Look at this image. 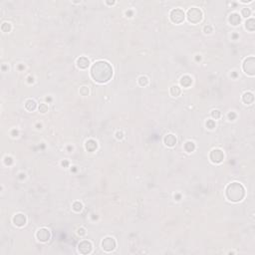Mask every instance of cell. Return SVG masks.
Listing matches in <instances>:
<instances>
[{"label":"cell","mask_w":255,"mask_h":255,"mask_svg":"<svg viewBox=\"0 0 255 255\" xmlns=\"http://www.w3.org/2000/svg\"><path fill=\"white\" fill-rule=\"evenodd\" d=\"M91 76L96 82L102 83V84L107 83L113 76V68L109 62L100 60L93 64L91 68Z\"/></svg>","instance_id":"6da1fadb"},{"label":"cell","mask_w":255,"mask_h":255,"mask_svg":"<svg viewBox=\"0 0 255 255\" xmlns=\"http://www.w3.org/2000/svg\"><path fill=\"white\" fill-rule=\"evenodd\" d=\"M245 196V188L241 183H232L226 188V197L230 201L238 202L241 201Z\"/></svg>","instance_id":"7a4b0ae2"},{"label":"cell","mask_w":255,"mask_h":255,"mask_svg":"<svg viewBox=\"0 0 255 255\" xmlns=\"http://www.w3.org/2000/svg\"><path fill=\"white\" fill-rule=\"evenodd\" d=\"M188 19L192 24L198 23L202 19V11L199 8H196V7L189 8L188 11Z\"/></svg>","instance_id":"3957f363"},{"label":"cell","mask_w":255,"mask_h":255,"mask_svg":"<svg viewBox=\"0 0 255 255\" xmlns=\"http://www.w3.org/2000/svg\"><path fill=\"white\" fill-rule=\"evenodd\" d=\"M170 20L175 24H180L183 21L184 18H185V14H184L183 10L180 8H175L173 9L170 11Z\"/></svg>","instance_id":"277c9868"},{"label":"cell","mask_w":255,"mask_h":255,"mask_svg":"<svg viewBox=\"0 0 255 255\" xmlns=\"http://www.w3.org/2000/svg\"><path fill=\"white\" fill-rule=\"evenodd\" d=\"M243 70L247 75L254 76V74H255V59H254L253 56L247 58L245 61H244Z\"/></svg>","instance_id":"5b68a950"},{"label":"cell","mask_w":255,"mask_h":255,"mask_svg":"<svg viewBox=\"0 0 255 255\" xmlns=\"http://www.w3.org/2000/svg\"><path fill=\"white\" fill-rule=\"evenodd\" d=\"M209 158L212 163H220L224 158V153L223 151L219 148H214V150L211 151L210 155H209Z\"/></svg>","instance_id":"8992f818"},{"label":"cell","mask_w":255,"mask_h":255,"mask_svg":"<svg viewBox=\"0 0 255 255\" xmlns=\"http://www.w3.org/2000/svg\"><path fill=\"white\" fill-rule=\"evenodd\" d=\"M116 245H117V243H116V240L113 238V237H106L104 240L102 241L103 249L107 252L113 251L114 249L116 248Z\"/></svg>","instance_id":"52a82bcc"},{"label":"cell","mask_w":255,"mask_h":255,"mask_svg":"<svg viewBox=\"0 0 255 255\" xmlns=\"http://www.w3.org/2000/svg\"><path fill=\"white\" fill-rule=\"evenodd\" d=\"M36 236H37L38 240H40L42 242H46L51 238V232H50L49 229H47V228H40L39 230L37 231Z\"/></svg>","instance_id":"ba28073f"},{"label":"cell","mask_w":255,"mask_h":255,"mask_svg":"<svg viewBox=\"0 0 255 255\" xmlns=\"http://www.w3.org/2000/svg\"><path fill=\"white\" fill-rule=\"evenodd\" d=\"M78 250L82 254H89L92 251V243L88 240L81 241L78 245Z\"/></svg>","instance_id":"9c48e42d"},{"label":"cell","mask_w":255,"mask_h":255,"mask_svg":"<svg viewBox=\"0 0 255 255\" xmlns=\"http://www.w3.org/2000/svg\"><path fill=\"white\" fill-rule=\"evenodd\" d=\"M12 221H13V223L16 226L22 227V226H24L25 224H26L27 218H26V216H25L23 213H17V214H15V215L13 216Z\"/></svg>","instance_id":"30bf717a"},{"label":"cell","mask_w":255,"mask_h":255,"mask_svg":"<svg viewBox=\"0 0 255 255\" xmlns=\"http://www.w3.org/2000/svg\"><path fill=\"white\" fill-rule=\"evenodd\" d=\"M90 65V61L88 58L86 57H80L77 59V66L80 68V69H86L88 68Z\"/></svg>","instance_id":"8fae6325"},{"label":"cell","mask_w":255,"mask_h":255,"mask_svg":"<svg viewBox=\"0 0 255 255\" xmlns=\"http://www.w3.org/2000/svg\"><path fill=\"white\" fill-rule=\"evenodd\" d=\"M163 141H165V143L168 146H173L176 143V138L175 135H173V134H168V135H166L165 139H163Z\"/></svg>","instance_id":"7c38bea8"},{"label":"cell","mask_w":255,"mask_h":255,"mask_svg":"<svg viewBox=\"0 0 255 255\" xmlns=\"http://www.w3.org/2000/svg\"><path fill=\"white\" fill-rule=\"evenodd\" d=\"M229 23L233 25V26H236V25L240 23V16H239V14L237 13L230 14V16H229Z\"/></svg>","instance_id":"4fadbf2b"},{"label":"cell","mask_w":255,"mask_h":255,"mask_svg":"<svg viewBox=\"0 0 255 255\" xmlns=\"http://www.w3.org/2000/svg\"><path fill=\"white\" fill-rule=\"evenodd\" d=\"M242 100H243V102L245 103V104H251L252 102H253L254 100V96L253 94H252L251 92H246L244 93L243 97H242Z\"/></svg>","instance_id":"5bb4252c"},{"label":"cell","mask_w":255,"mask_h":255,"mask_svg":"<svg viewBox=\"0 0 255 255\" xmlns=\"http://www.w3.org/2000/svg\"><path fill=\"white\" fill-rule=\"evenodd\" d=\"M36 107H37V104L34 100H31V99L27 100L26 103H25V108L28 111H30V112H33V111L36 109Z\"/></svg>","instance_id":"9a60e30c"},{"label":"cell","mask_w":255,"mask_h":255,"mask_svg":"<svg viewBox=\"0 0 255 255\" xmlns=\"http://www.w3.org/2000/svg\"><path fill=\"white\" fill-rule=\"evenodd\" d=\"M191 83H192V79H191V77H189L188 75L183 76L180 79V85L183 86V87H189V86L191 85Z\"/></svg>","instance_id":"2e32d148"},{"label":"cell","mask_w":255,"mask_h":255,"mask_svg":"<svg viewBox=\"0 0 255 255\" xmlns=\"http://www.w3.org/2000/svg\"><path fill=\"white\" fill-rule=\"evenodd\" d=\"M86 148L90 151H95L96 148H97V143H96L94 140H89L86 143Z\"/></svg>","instance_id":"e0dca14e"},{"label":"cell","mask_w":255,"mask_h":255,"mask_svg":"<svg viewBox=\"0 0 255 255\" xmlns=\"http://www.w3.org/2000/svg\"><path fill=\"white\" fill-rule=\"evenodd\" d=\"M245 27H246V29L249 30V31H254V29H255V21H254V19L251 18V19L247 20L246 23H245Z\"/></svg>","instance_id":"ac0fdd59"},{"label":"cell","mask_w":255,"mask_h":255,"mask_svg":"<svg viewBox=\"0 0 255 255\" xmlns=\"http://www.w3.org/2000/svg\"><path fill=\"white\" fill-rule=\"evenodd\" d=\"M184 150L188 153H191V151L195 150V145H194L193 142H186L185 145H184Z\"/></svg>","instance_id":"d6986e66"},{"label":"cell","mask_w":255,"mask_h":255,"mask_svg":"<svg viewBox=\"0 0 255 255\" xmlns=\"http://www.w3.org/2000/svg\"><path fill=\"white\" fill-rule=\"evenodd\" d=\"M180 93H181V90L178 86H173V87L170 88V94L173 95V97H178V96H180Z\"/></svg>","instance_id":"ffe728a7"},{"label":"cell","mask_w":255,"mask_h":255,"mask_svg":"<svg viewBox=\"0 0 255 255\" xmlns=\"http://www.w3.org/2000/svg\"><path fill=\"white\" fill-rule=\"evenodd\" d=\"M139 84H140L142 87H146L148 84V79L146 77V76H142V77L139 78Z\"/></svg>","instance_id":"44dd1931"},{"label":"cell","mask_w":255,"mask_h":255,"mask_svg":"<svg viewBox=\"0 0 255 255\" xmlns=\"http://www.w3.org/2000/svg\"><path fill=\"white\" fill-rule=\"evenodd\" d=\"M83 208V205L82 203L79 202V201H76V202L73 203V209H74L75 211H77V212H79V211L82 210Z\"/></svg>","instance_id":"7402d4cb"},{"label":"cell","mask_w":255,"mask_h":255,"mask_svg":"<svg viewBox=\"0 0 255 255\" xmlns=\"http://www.w3.org/2000/svg\"><path fill=\"white\" fill-rule=\"evenodd\" d=\"M1 30L3 32H10V30H11V24L7 23V22H4V23L1 25Z\"/></svg>","instance_id":"603a6c76"},{"label":"cell","mask_w":255,"mask_h":255,"mask_svg":"<svg viewBox=\"0 0 255 255\" xmlns=\"http://www.w3.org/2000/svg\"><path fill=\"white\" fill-rule=\"evenodd\" d=\"M80 94L83 95V96H87L88 94H89V89H88V87L83 86V87L80 89Z\"/></svg>","instance_id":"cb8c5ba5"},{"label":"cell","mask_w":255,"mask_h":255,"mask_svg":"<svg viewBox=\"0 0 255 255\" xmlns=\"http://www.w3.org/2000/svg\"><path fill=\"white\" fill-rule=\"evenodd\" d=\"M242 15H243L244 17H249L250 16V14H251V11H250V9L249 8H243L242 9Z\"/></svg>","instance_id":"d4e9b609"},{"label":"cell","mask_w":255,"mask_h":255,"mask_svg":"<svg viewBox=\"0 0 255 255\" xmlns=\"http://www.w3.org/2000/svg\"><path fill=\"white\" fill-rule=\"evenodd\" d=\"M206 127H207L208 129H210V130H212V129L215 128V123H214V121L212 120H209L206 122Z\"/></svg>","instance_id":"484cf974"},{"label":"cell","mask_w":255,"mask_h":255,"mask_svg":"<svg viewBox=\"0 0 255 255\" xmlns=\"http://www.w3.org/2000/svg\"><path fill=\"white\" fill-rule=\"evenodd\" d=\"M39 111L41 113H43V114L46 113L47 111H48V106L46 104H41V105L39 106Z\"/></svg>","instance_id":"4316f807"},{"label":"cell","mask_w":255,"mask_h":255,"mask_svg":"<svg viewBox=\"0 0 255 255\" xmlns=\"http://www.w3.org/2000/svg\"><path fill=\"white\" fill-rule=\"evenodd\" d=\"M211 116H212V118H214L216 120V119H219L220 118V112H219L218 110H214L212 111V113H211Z\"/></svg>","instance_id":"83f0119b"},{"label":"cell","mask_w":255,"mask_h":255,"mask_svg":"<svg viewBox=\"0 0 255 255\" xmlns=\"http://www.w3.org/2000/svg\"><path fill=\"white\" fill-rule=\"evenodd\" d=\"M204 32H205L206 34H209L212 32V27L210 26V25H207V26L204 27Z\"/></svg>","instance_id":"f1b7e54d"},{"label":"cell","mask_w":255,"mask_h":255,"mask_svg":"<svg viewBox=\"0 0 255 255\" xmlns=\"http://www.w3.org/2000/svg\"><path fill=\"white\" fill-rule=\"evenodd\" d=\"M77 232H78V234H79L80 236H83V235H85V234H86V231H85L84 228H79Z\"/></svg>","instance_id":"f546056e"},{"label":"cell","mask_w":255,"mask_h":255,"mask_svg":"<svg viewBox=\"0 0 255 255\" xmlns=\"http://www.w3.org/2000/svg\"><path fill=\"white\" fill-rule=\"evenodd\" d=\"M116 136H117V139H123V137H124V135H123V133L122 132H117V134H116Z\"/></svg>","instance_id":"4dcf8cb0"},{"label":"cell","mask_w":255,"mask_h":255,"mask_svg":"<svg viewBox=\"0 0 255 255\" xmlns=\"http://www.w3.org/2000/svg\"><path fill=\"white\" fill-rule=\"evenodd\" d=\"M228 117H229V119H232V120H233V119L236 117V115L234 113H229L228 114Z\"/></svg>","instance_id":"1f68e13d"}]
</instances>
